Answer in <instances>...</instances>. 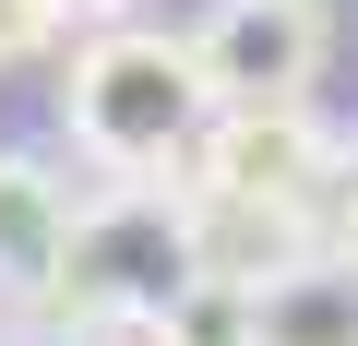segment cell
Here are the masks:
<instances>
[{
	"label": "cell",
	"mask_w": 358,
	"mask_h": 346,
	"mask_svg": "<svg viewBox=\"0 0 358 346\" xmlns=\"http://www.w3.org/2000/svg\"><path fill=\"white\" fill-rule=\"evenodd\" d=\"M192 275H203V227L179 203V180H108L96 203H72V239H60L36 310L60 334H167Z\"/></svg>",
	"instance_id": "1"
},
{
	"label": "cell",
	"mask_w": 358,
	"mask_h": 346,
	"mask_svg": "<svg viewBox=\"0 0 358 346\" xmlns=\"http://www.w3.org/2000/svg\"><path fill=\"white\" fill-rule=\"evenodd\" d=\"M60 24H72L60 0H0V72H24L36 48H60Z\"/></svg>",
	"instance_id": "6"
},
{
	"label": "cell",
	"mask_w": 358,
	"mask_h": 346,
	"mask_svg": "<svg viewBox=\"0 0 358 346\" xmlns=\"http://www.w3.org/2000/svg\"><path fill=\"white\" fill-rule=\"evenodd\" d=\"M310 239L358 251V143H334V180H322V203H310Z\"/></svg>",
	"instance_id": "7"
},
{
	"label": "cell",
	"mask_w": 358,
	"mask_h": 346,
	"mask_svg": "<svg viewBox=\"0 0 358 346\" xmlns=\"http://www.w3.org/2000/svg\"><path fill=\"white\" fill-rule=\"evenodd\" d=\"M239 287H251V334H358V251H334V239H299L287 263H263Z\"/></svg>",
	"instance_id": "4"
},
{
	"label": "cell",
	"mask_w": 358,
	"mask_h": 346,
	"mask_svg": "<svg viewBox=\"0 0 358 346\" xmlns=\"http://www.w3.org/2000/svg\"><path fill=\"white\" fill-rule=\"evenodd\" d=\"M60 239H72V180H60L48 155H0V298L36 310Z\"/></svg>",
	"instance_id": "5"
},
{
	"label": "cell",
	"mask_w": 358,
	"mask_h": 346,
	"mask_svg": "<svg viewBox=\"0 0 358 346\" xmlns=\"http://www.w3.org/2000/svg\"><path fill=\"white\" fill-rule=\"evenodd\" d=\"M215 120V84L192 60V36L167 24H72V72H60V131L108 167V180H179L192 131Z\"/></svg>",
	"instance_id": "2"
},
{
	"label": "cell",
	"mask_w": 358,
	"mask_h": 346,
	"mask_svg": "<svg viewBox=\"0 0 358 346\" xmlns=\"http://www.w3.org/2000/svg\"><path fill=\"white\" fill-rule=\"evenodd\" d=\"M60 13H72V24H108V13H131V0H60Z\"/></svg>",
	"instance_id": "8"
},
{
	"label": "cell",
	"mask_w": 358,
	"mask_h": 346,
	"mask_svg": "<svg viewBox=\"0 0 358 346\" xmlns=\"http://www.w3.org/2000/svg\"><path fill=\"white\" fill-rule=\"evenodd\" d=\"M322 0H215L192 24V60L215 84V108H299L322 84Z\"/></svg>",
	"instance_id": "3"
}]
</instances>
